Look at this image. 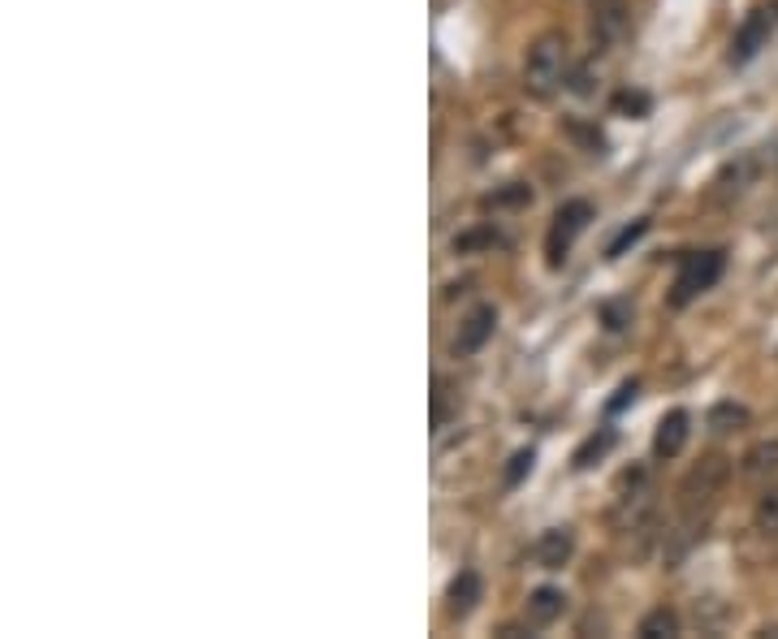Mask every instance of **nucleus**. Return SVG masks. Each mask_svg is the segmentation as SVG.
I'll return each instance as SVG.
<instances>
[{"instance_id": "obj_1", "label": "nucleus", "mask_w": 778, "mask_h": 639, "mask_svg": "<svg viewBox=\"0 0 778 639\" xmlns=\"http://www.w3.org/2000/svg\"><path fill=\"white\" fill-rule=\"evenodd\" d=\"M571 74V44L563 31H545L523 61V87L532 99H554Z\"/></svg>"}, {"instance_id": "obj_2", "label": "nucleus", "mask_w": 778, "mask_h": 639, "mask_svg": "<svg viewBox=\"0 0 778 639\" xmlns=\"http://www.w3.org/2000/svg\"><path fill=\"white\" fill-rule=\"evenodd\" d=\"M726 480H731V458H723V454H710V458H701V462L688 471V480L679 484V501H683L688 523H696V519L723 497Z\"/></svg>"}, {"instance_id": "obj_3", "label": "nucleus", "mask_w": 778, "mask_h": 639, "mask_svg": "<svg viewBox=\"0 0 778 639\" xmlns=\"http://www.w3.org/2000/svg\"><path fill=\"white\" fill-rule=\"evenodd\" d=\"M723 268H726L723 251H692V255H683V259H679V273H674L671 302L674 307H688L692 298L714 290V281L723 277Z\"/></svg>"}, {"instance_id": "obj_4", "label": "nucleus", "mask_w": 778, "mask_h": 639, "mask_svg": "<svg viewBox=\"0 0 778 639\" xmlns=\"http://www.w3.org/2000/svg\"><path fill=\"white\" fill-rule=\"evenodd\" d=\"M775 31H778V0H766V4H757V9L739 22V31H735V40H731V65H748L757 52L770 44Z\"/></svg>"}, {"instance_id": "obj_5", "label": "nucleus", "mask_w": 778, "mask_h": 639, "mask_svg": "<svg viewBox=\"0 0 778 639\" xmlns=\"http://www.w3.org/2000/svg\"><path fill=\"white\" fill-rule=\"evenodd\" d=\"M588 221H593V203H588V199H567V203L554 212V225H550V234H545V255H550L554 268L567 259L571 243L588 230Z\"/></svg>"}, {"instance_id": "obj_6", "label": "nucleus", "mask_w": 778, "mask_h": 639, "mask_svg": "<svg viewBox=\"0 0 778 639\" xmlns=\"http://www.w3.org/2000/svg\"><path fill=\"white\" fill-rule=\"evenodd\" d=\"M493 329H498V311L489 307V302H480L471 316H467L463 324H459V338H455V354H476V350H484V342L493 338Z\"/></svg>"}, {"instance_id": "obj_7", "label": "nucleus", "mask_w": 778, "mask_h": 639, "mask_svg": "<svg viewBox=\"0 0 778 639\" xmlns=\"http://www.w3.org/2000/svg\"><path fill=\"white\" fill-rule=\"evenodd\" d=\"M739 476L748 484H766L778 476V437H766V441L748 445V454L739 458Z\"/></svg>"}, {"instance_id": "obj_8", "label": "nucleus", "mask_w": 778, "mask_h": 639, "mask_svg": "<svg viewBox=\"0 0 778 639\" xmlns=\"http://www.w3.org/2000/svg\"><path fill=\"white\" fill-rule=\"evenodd\" d=\"M571 553H575V532H571V528H550V532H541V541H536V562H541L545 571H563L571 562Z\"/></svg>"}, {"instance_id": "obj_9", "label": "nucleus", "mask_w": 778, "mask_h": 639, "mask_svg": "<svg viewBox=\"0 0 778 639\" xmlns=\"http://www.w3.org/2000/svg\"><path fill=\"white\" fill-rule=\"evenodd\" d=\"M692 419H688V411H671V415H662V424H658V437H653V454L658 458H679L683 454V445H688V428Z\"/></svg>"}, {"instance_id": "obj_10", "label": "nucleus", "mask_w": 778, "mask_h": 639, "mask_svg": "<svg viewBox=\"0 0 778 639\" xmlns=\"http://www.w3.org/2000/svg\"><path fill=\"white\" fill-rule=\"evenodd\" d=\"M622 26H627V4L622 0H593V35H597V44L619 40Z\"/></svg>"}, {"instance_id": "obj_11", "label": "nucleus", "mask_w": 778, "mask_h": 639, "mask_svg": "<svg viewBox=\"0 0 778 639\" xmlns=\"http://www.w3.org/2000/svg\"><path fill=\"white\" fill-rule=\"evenodd\" d=\"M563 609H567V596H563L558 588H536L532 596H527V622H532V627H550V622H558Z\"/></svg>"}, {"instance_id": "obj_12", "label": "nucleus", "mask_w": 778, "mask_h": 639, "mask_svg": "<svg viewBox=\"0 0 778 639\" xmlns=\"http://www.w3.org/2000/svg\"><path fill=\"white\" fill-rule=\"evenodd\" d=\"M480 596H484L480 575H476V571H459V579L450 584V614H455V618H467V614L476 609Z\"/></svg>"}, {"instance_id": "obj_13", "label": "nucleus", "mask_w": 778, "mask_h": 639, "mask_svg": "<svg viewBox=\"0 0 778 639\" xmlns=\"http://www.w3.org/2000/svg\"><path fill=\"white\" fill-rule=\"evenodd\" d=\"M744 424H748V406H739V402H718V406L710 411V433H718V437L739 433Z\"/></svg>"}, {"instance_id": "obj_14", "label": "nucleus", "mask_w": 778, "mask_h": 639, "mask_svg": "<svg viewBox=\"0 0 778 639\" xmlns=\"http://www.w3.org/2000/svg\"><path fill=\"white\" fill-rule=\"evenodd\" d=\"M753 523H757L761 536L778 541V484L757 497V505H753Z\"/></svg>"}, {"instance_id": "obj_15", "label": "nucleus", "mask_w": 778, "mask_h": 639, "mask_svg": "<svg viewBox=\"0 0 778 639\" xmlns=\"http://www.w3.org/2000/svg\"><path fill=\"white\" fill-rule=\"evenodd\" d=\"M679 636V614L674 609H653V614H644L640 618V639H671Z\"/></svg>"}, {"instance_id": "obj_16", "label": "nucleus", "mask_w": 778, "mask_h": 639, "mask_svg": "<svg viewBox=\"0 0 778 639\" xmlns=\"http://www.w3.org/2000/svg\"><path fill=\"white\" fill-rule=\"evenodd\" d=\"M610 445H615V433H597V437H588V441L575 449V467H593V458H601Z\"/></svg>"}, {"instance_id": "obj_17", "label": "nucleus", "mask_w": 778, "mask_h": 639, "mask_svg": "<svg viewBox=\"0 0 778 639\" xmlns=\"http://www.w3.org/2000/svg\"><path fill=\"white\" fill-rule=\"evenodd\" d=\"M601 320H606L610 333H619V329L631 324V307H627V302H606V307H601Z\"/></svg>"}, {"instance_id": "obj_18", "label": "nucleus", "mask_w": 778, "mask_h": 639, "mask_svg": "<svg viewBox=\"0 0 778 639\" xmlns=\"http://www.w3.org/2000/svg\"><path fill=\"white\" fill-rule=\"evenodd\" d=\"M644 230H649V221H636V225H627V230H622L619 238L610 243V251H606V255H610V259H615V255H622L627 246H631V243H640V238H644Z\"/></svg>"}, {"instance_id": "obj_19", "label": "nucleus", "mask_w": 778, "mask_h": 639, "mask_svg": "<svg viewBox=\"0 0 778 639\" xmlns=\"http://www.w3.org/2000/svg\"><path fill=\"white\" fill-rule=\"evenodd\" d=\"M532 462H536V454H532V449H519L515 458H511V467H507V484H511V489H515L519 480L532 471Z\"/></svg>"}, {"instance_id": "obj_20", "label": "nucleus", "mask_w": 778, "mask_h": 639, "mask_svg": "<svg viewBox=\"0 0 778 639\" xmlns=\"http://www.w3.org/2000/svg\"><path fill=\"white\" fill-rule=\"evenodd\" d=\"M615 108H619V113H631V117H644V113H649V96H640V92H622V96L615 99Z\"/></svg>"}, {"instance_id": "obj_21", "label": "nucleus", "mask_w": 778, "mask_h": 639, "mask_svg": "<svg viewBox=\"0 0 778 639\" xmlns=\"http://www.w3.org/2000/svg\"><path fill=\"white\" fill-rule=\"evenodd\" d=\"M571 135H575V139H584V143H588V148H593V151H597V148H601V143H606V139H601L597 130H584V126H575V121H571Z\"/></svg>"}, {"instance_id": "obj_22", "label": "nucleus", "mask_w": 778, "mask_h": 639, "mask_svg": "<svg viewBox=\"0 0 778 639\" xmlns=\"http://www.w3.org/2000/svg\"><path fill=\"white\" fill-rule=\"evenodd\" d=\"M527 199H532V191H527V187H515V191H502L493 203H527Z\"/></svg>"}, {"instance_id": "obj_23", "label": "nucleus", "mask_w": 778, "mask_h": 639, "mask_svg": "<svg viewBox=\"0 0 778 639\" xmlns=\"http://www.w3.org/2000/svg\"><path fill=\"white\" fill-rule=\"evenodd\" d=\"M631 397H636V381H627V385H622V390H619V397H615V402H610V411H622V406H627V402H631Z\"/></svg>"}]
</instances>
